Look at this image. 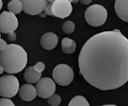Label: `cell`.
Returning a JSON list of instances; mask_svg holds the SVG:
<instances>
[{
    "label": "cell",
    "mask_w": 128,
    "mask_h": 106,
    "mask_svg": "<svg viewBox=\"0 0 128 106\" xmlns=\"http://www.w3.org/2000/svg\"><path fill=\"white\" fill-rule=\"evenodd\" d=\"M78 65L93 87L102 91L120 88L128 82V39L118 29L97 33L82 46Z\"/></svg>",
    "instance_id": "cell-1"
},
{
    "label": "cell",
    "mask_w": 128,
    "mask_h": 106,
    "mask_svg": "<svg viewBox=\"0 0 128 106\" xmlns=\"http://www.w3.org/2000/svg\"><path fill=\"white\" fill-rule=\"evenodd\" d=\"M28 64V53L21 45L10 44L0 51V65L8 74L21 72Z\"/></svg>",
    "instance_id": "cell-2"
},
{
    "label": "cell",
    "mask_w": 128,
    "mask_h": 106,
    "mask_svg": "<svg viewBox=\"0 0 128 106\" xmlns=\"http://www.w3.org/2000/svg\"><path fill=\"white\" fill-rule=\"evenodd\" d=\"M106 19L108 11L102 5H92L85 12V20L92 27H100L106 23Z\"/></svg>",
    "instance_id": "cell-3"
},
{
    "label": "cell",
    "mask_w": 128,
    "mask_h": 106,
    "mask_svg": "<svg viewBox=\"0 0 128 106\" xmlns=\"http://www.w3.org/2000/svg\"><path fill=\"white\" fill-rule=\"evenodd\" d=\"M20 85L18 79L12 74L0 77V96L3 98H12L18 91Z\"/></svg>",
    "instance_id": "cell-4"
},
{
    "label": "cell",
    "mask_w": 128,
    "mask_h": 106,
    "mask_svg": "<svg viewBox=\"0 0 128 106\" xmlns=\"http://www.w3.org/2000/svg\"><path fill=\"white\" fill-rule=\"evenodd\" d=\"M74 70L68 65L60 64L53 70V80L60 86H67L74 81Z\"/></svg>",
    "instance_id": "cell-5"
},
{
    "label": "cell",
    "mask_w": 128,
    "mask_h": 106,
    "mask_svg": "<svg viewBox=\"0 0 128 106\" xmlns=\"http://www.w3.org/2000/svg\"><path fill=\"white\" fill-rule=\"evenodd\" d=\"M37 96L42 98H48L50 96L55 94L56 82L50 78H40L36 83Z\"/></svg>",
    "instance_id": "cell-6"
},
{
    "label": "cell",
    "mask_w": 128,
    "mask_h": 106,
    "mask_svg": "<svg viewBox=\"0 0 128 106\" xmlns=\"http://www.w3.org/2000/svg\"><path fill=\"white\" fill-rule=\"evenodd\" d=\"M18 28V19L14 13L3 12L0 14V32L10 33L16 30Z\"/></svg>",
    "instance_id": "cell-7"
},
{
    "label": "cell",
    "mask_w": 128,
    "mask_h": 106,
    "mask_svg": "<svg viewBox=\"0 0 128 106\" xmlns=\"http://www.w3.org/2000/svg\"><path fill=\"white\" fill-rule=\"evenodd\" d=\"M23 11L29 15H38L44 11L47 5V0H20Z\"/></svg>",
    "instance_id": "cell-8"
},
{
    "label": "cell",
    "mask_w": 128,
    "mask_h": 106,
    "mask_svg": "<svg viewBox=\"0 0 128 106\" xmlns=\"http://www.w3.org/2000/svg\"><path fill=\"white\" fill-rule=\"evenodd\" d=\"M72 12V7L71 2L67 0H55L52 3V13L53 16L58 18H66Z\"/></svg>",
    "instance_id": "cell-9"
},
{
    "label": "cell",
    "mask_w": 128,
    "mask_h": 106,
    "mask_svg": "<svg viewBox=\"0 0 128 106\" xmlns=\"http://www.w3.org/2000/svg\"><path fill=\"white\" fill-rule=\"evenodd\" d=\"M18 93L20 95L21 98L24 101H31L37 96L36 88L32 85L31 83H26L23 84L19 88Z\"/></svg>",
    "instance_id": "cell-10"
},
{
    "label": "cell",
    "mask_w": 128,
    "mask_h": 106,
    "mask_svg": "<svg viewBox=\"0 0 128 106\" xmlns=\"http://www.w3.org/2000/svg\"><path fill=\"white\" fill-rule=\"evenodd\" d=\"M58 38L55 33L46 32L40 38V45L46 50H52L56 46Z\"/></svg>",
    "instance_id": "cell-11"
},
{
    "label": "cell",
    "mask_w": 128,
    "mask_h": 106,
    "mask_svg": "<svg viewBox=\"0 0 128 106\" xmlns=\"http://www.w3.org/2000/svg\"><path fill=\"white\" fill-rule=\"evenodd\" d=\"M114 8L119 18L128 22V0H116Z\"/></svg>",
    "instance_id": "cell-12"
},
{
    "label": "cell",
    "mask_w": 128,
    "mask_h": 106,
    "mask_svg": "<svg viewBox=\"0 0 128 106\" xmlns=\"http://www.w3.org/2000/svg\"><path fill=\"white\" fill-rule=\"evenodd\" d=\"M24 81L28 83H36L40 78H42V73L38 72L34 66H29L28 67L24 74Z\"/></svg>",
    "instance_id": "cell-13"
},
{
    "label": "cell",
    "mask_w": 128,
    "mask_h": 106,
    "mask_svg": "<svg viewBox=\"0 0 128 106\" xmlns=\"http://www.w3.org/2000/svg\"><path fill=\"white\" fill-rule=\"evenodd\" d=\"M61 49L66 54H72L76 51V43L70 38H63L61 41Z\"/></svg>",
    "instance_id": "cell-14"
},
{
    "label": "cell",
    "mask_w": 128,
    "mask_h": 106,
    "mask_svg": "<svg viewBox=\"0 0 128 106\" xmlns=\"http://www.w3.org/2000/svg\"><path fill=\"white\" fill-rule=\"evenodd\" d=\"M8 12L14 13V14H18L23 11V6H22V2L20 0H10L8 4Z\"/></svg>",
    "instance_id": "cell-15"
},
{
    "label": "cell",
    "mask_w": 128,
    "mask_h": 106,
    "mask_svg": "<svg viewBox=\"0 0 128 106\" xmlns=\"http://www.w3.org/2000/svg\"><path fill=\"white\" fill-rule=\"evenodd\" d=\"M68 106H90V103L83 96H76L71 99Z\"/></svg>",
    "instance_id": "cell-16"
},
{
    "label": "cell",
    "mask_w": 128,
    "mask_h": 106,
    "mask_svg": "<svg viewBox=\"0 0 128 106\" xmlns=\"http://www.w3.org/2000/svg\"><path fill=\"white\" fill-rule=\"evenodd\" d=\"M76 29V25L72 21H66L62 26V29H63L64 33L66 34H71Z\"/></svg>",
    "instance_id": "cell-17"
},
{
    "label": "cell",
    "mask_w": 128,
    "mask_h": 106,
    "mask_svg": "<svg viewBox=\"0 0 128 106\" xmlns=\"http://www.w3.org/2000/svg\"><path fill=\"white\" fill-rule=\"evenodd\" d=\"M48 103L50 104L51 106H58L61 102V98L60 96L56 94H53L52 96H50L49 98H47Z\"/></svg>",
    "instance_id": "cell-18"
},
{
    "label": "cell",
    "mask_w": 128,
    "mask_h": 106,
    "mask_svg": "<svg viewBox=\"0 0 128 106\" xmlns=\"http://www.w3.org/2000/svg\"><path fill=\"white\" fill-rule=\"evenodd\" d=\"M0 106H15L14 103L8 98H0Z\"/></svg>",
    "instance_id": "cell-19"
},
{
    "label": "cell",
    "mask_w": 128,
    "mask_h": 106,
    "mask_svg": "<svg viewBox=\"0 0 128 106\" xmlns=\"http://www.w3.org/2000/svg\"><path fill=\"white\" fill-rule=\"evenodd\" d=\"M34 68H35L38 72L42 73V72L44 70V68H45V65H44L42 62H38L36 65H34Z\"/></svg>",
    "instance_id": "cell-20"
},
{
    "label": "cell",
    "mask_w": 128,
    "mask_h": 106,
    "mask_svg": "<svg viewBox=\"0 0 128 106\" xmlns=\"http://www.w3.org/2000/svg\"><path fill=\"white\" fill-rule=\"evenodd\" d=\"M44 12H45V14L46 15H53L52 13V4L51 3H47V5H46V7H45V9H44Z\"/></svg>",
    "instance_id": "cell-21"
},
{
    "label": "cell",
    "mask_w": 128,
    "mask_h": 106,
    "mask_svg": "<svg viewBox=\"0 0 128 106\" xmlns=\"http://www.w3.org/2000/svg\"><path fill=\"white\" fill-rule=\"evenodd\" d=\"M8 40L10 42H14L16 40V33L14 31L8 33Z\"/></svg>",
    "instance_id": "cell-22"
},
{
    "label": "cell",
    "mask_w": 128,
    "mask_h": 106,
    "mask_svg": "<svg viewBox=\"0 0 128 106\" xmlns=\"http://www.w3.org/2000/svg\"><path fill=\"white\" fill-rule=\"evenodd\" d=\"M7 43L5 40H3L2 38H0V51H2V50H4L6 47H7Z\"/></svg>",
    "instance_id": "cell-23"
},
{
    "label": "cell",
    "mask_w": 128,
    "mask_h": 106,
    "mask_svg": "<svg viewBox=\"0 0 128 106\" xmlns=\"http://www.w3.org/2000/svg\"><path fill=\"white\" fill-rule=\"evenodd\" d=\"M80 2L82 3V4H84V5H88L90 2H92V0H79Z\"/></svg>",
    "instance_id": "cell-24"
},
{
    "label": "cell",
    "mask_w": 128,
    "mask_h": 106,
    "mask_svg": "<svg viewBox=\"0 0 128 106\" xmlns=\"http://www.w3.org/2000/svg\"><path fill=\"white\" fill-rule=\"evenodd\" d=\"M3 72H4V68H3V67H2L1 65H0V75L3 73Z\"/></svg>",
    "instance_id": "cell-25"
},
{
    "label": "cell",
    "mask_w": 128,
    "mask_h": 106,
    "mask_svg": "<svg viewBox=\"0 0 128 106\" xmlns=\"http://www.w3.org/2000/svg\"><path fill=\"white\" fill-rule=\"evenodd\" d=\"M2 6H3V2H2V0H0V11L2 9Z\"/></svg>",
    "instance_id": "cell-26"
},
{
    "label": "cell",
    "mask_w": 128,
    "mask_h": 106,
    "mask_svg": "<svg viewBox=\"0 0 128 106\" xmlns=\"http://www.w3.org/2000/svg\"><path fill=\"white\" fill-rule=\"evenodd\" d=\"M54 1H55V0H47L48 3H51V4H52V3L54 2Z\"/></svg>",
    "instance_id": "cell-27"
},
{
    "label": "cell",
    "mask_w": 128,
    "mask_h": 106,
    "mask_svg": "<svg viewBox=\"0 0 128 106\" xmlns=\"http://www.w3.org/2000/svg\"><path fill=\"white\" fill-rule=\"evenodd\" d=\"M102 106H117V105H114V104H106V105H102Z\"/></svg>",
    "instance_id": "cell-28"
},
{
    "label": "cell",
    "mask_w": 128,
    "mask_h": 106,
    "mask_svg": "<svg viewBox=\"0 0 128 106\" xmlns=\"http://www.w3.org/2000/svg\"><path fill=\"white\" fill-rule=\"evenodd\" d=\"M78 1H79V0H74V3H77Z\"/></svg>",
    "instance_id": "cell-29"
},
{
    "label": "cell",
    "mask_w": 128,
    "mask_h": 106,
    "mask_svg": "<svg viewBox=\"0 0 128 106\" xmlns=\"http://www.w3.org/2000/svg\"><path fill=\"white\" fill-rule=\"evenodd\" d=\"M67 1H69V2H71V3H72V2H74V0H67Z\"/></svg>",
    "instance_id": "cell-30"
},
{
    "label": "cell",
    "mask_w": 128,
    "mask_h": 106,
    "mask_svg": "<svg viewBox=\"0 0 128 106\" xmlns=\"http://www.w3.org/2000/svg\"><path fill=\"white\" fill-rule=\"evenodd\" d=\"M0 36H1V32H0ZM0 38H1V37H0Z\"/></svg>",
    "instance_id": "cell-31"
}]
</instances>
